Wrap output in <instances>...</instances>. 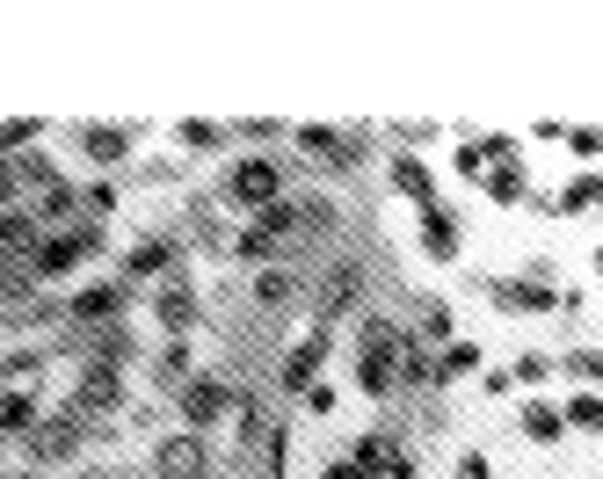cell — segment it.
Masks as SVG:
<instances>
[{
    "label": "cell",
    "mask_w": 603,
    "mask_h": 479,
    "mask_svg": "<svg viewBox=\"0 0 603 479\" xmlns=\"http://www.w3.org/2000/svg\"><path fill=\"white\" fill-rule=\"evenodd\" d=\"M225 407H233V393H225L219 377H197L190 393H182V414H190V422H197V428H211V422H219V414H225Z\"/></svg>",
    "instance_id": "cell-5"
},
{
    "label": "cell",
    "mask_w": 603,
    "mask_h": 479,
    "mask_svg": "<svg viewBox=\"0 0 603 479\" xmlns=\"http://www.w3.org/2000/svg\"><path fill=\"white\" fill-rule=\"evenodd\" d=\"M8 189H15V174H8V168H0V204H8Z\"/></svg>",
    "instance_id": "cell-35"
},
{
    "label": "cell",
    "mask_w": 603,
    "mask_h": 479,
    "mask_svg": "<svg viewBox=\"0 0 603 479\" xmlns=\"http://www.w3.org/2000/svg\"><path fill=\"white\" fill-rule=\"evenodd\" d=\"M552 371H560L552 356H517V371H509V377H517V385H546Z\"/></svg>",
    "instance_id": "cell-26"
},
{
    "label": "cell",
    "mask_w": 603,
    "mask_h": 479,
    "mask_svg": "<svg viewBox=\"0 0 603 479\" xmlns=\"http://www.w3.org/2000/svg\"><path fill=\"white\" fill-rule=\"evenodd\" d=\"M320 479H363V472H357V465H335V472H320Z\"/></svg>",
    "instance_id": "cell-34"
},
{
    "label": "cell",
    "mask_w": 603,
    "mask_h": 479,
    "mask_svg": "<svg viewBox=\"0 0 603 479\" xmlns=\"http://www.w3.org/2000/svg\"><path fill=\"white\" fill-rule=\"evenodd\" d=\"M30 428H36V400L8 393V400H0V436H30Z\"/></svg>",
    "instance_id": "cell-13"
},
{
    "label": "cell",
    "mask_w": 603,
    "mask_h": 479,
    "mask_svg": "<svg viewBox=\"0 0 603 479\" xmlns=\"http://www.w3.org/2000/svg\"><path fill=\"white\" fill-rule=\"evenodd\" d=\"M487 196H495V204H517V196H523V174L517 168H495V174H487Z\"/></svg>",
    "instance_id": "cell-24"
},
{
    "label": "cell",
    "mask_w": 603,
    "mask_h": 479,
    "mask_svg": "<svg viewBox=\"0 0 603 479\" xmlns=\"http://www.w3.org/2000/svg\"><path fill=\"white\" fill-rule=\"evenodd\" d=\"M596 276H603V247H596Z\"/></svg>",
    "instance_id": "cell-36"
},
{
    "label": "cell",
    "mask_w": 603,
    "mask_h": 479,
    "mask_svg": "<svg viewBox=\"0 0 603 479\" xmlns=\"http://www.w3.org/2000/svg\"><path fill=\"white\" fill-rule=\"evenodd\" d=\"M298 146H306V153H320V160H349V146H342V131H298Z\"/></svg>",
    "instance_id": "cell-20"
},
{
    "label": "cell",
    "mask_w": 603,
    "mask_h": 479,
    "mask_svg": "<svg viewBox=\"0 0 603 479\" xmlns=\"http://www.w3.org/2000/svg\"><path fill=\"white\" fill-rule=\"evenodd\" d=\"M320 363H328V334L313 327L306 342H298L292 356H284V393H298V400H306L313 385H320Z\"/></svg>",
    "instance_id": "cell-4"
},
{
    "label": "cell",
    "mask_w": 603,
    "mask_h": 479,
    "mask_svg": "<svg viewBox=\"0 0 603 479\" xmlns=\"http://www.w3.org/2000/svg\"><path fill=\"white\" fill-rule=\"evenodd\" d=\"M517 428L531 436V444H560V428H568V414H560V407H546V400H523Z\"/></svg>",
    "instance_id": "cell-9"
},
{
    "label": "cell",
    "mask_w": 603,
    "mask_h": 479,
    "mask_svg": "<svg viewBox=\"0 0 603 479\" xmlns=\"http://www.w3.org/2000/svg\"><path fill=\"white\" fill-rule=\"evenodd\" d=\"M458 479H495V465H487V450H466V458H458Z\"/></svg>",
    "instance_id": "cell-32"
},
{
    "label": "cell",
    "mask_w": 603,
    "mask_h": 479,
    "mask_svg": "<svg viewBox=\"0 0 603 479\" xmlns=\"http://www.w3.org/2000/svg\"><path fill=\"white\" fill-rule=\"evenodd\" d=\"M466 371H480V349H473V342H451L444 363H436V377H466Z\"/></svg>",
    "instance_id": "cell-21"
},
{
    "label": "cell",
    "mask_w": 603,
    "mask_h": 479,
    "mask_svg": "<svg viewBox=\"0 0 603 479\" xmlns=\"http://www.w3.org/2000/svg\"><path fill=\"white\" fill-rule=\"evenodd\" d=\"M174 138H182V146H197V153H211V146H219V124H182V131H174Z\"/></svg>",
    "instance_id": "cell-27"
},
{
    "label": "cell",
    "mask_w": 603,
    "mask_h": 479,
    "mask_svg": "<svg viewBox=\"0 0 603 479\" xmlns=\"http://www.w3.org/2000/svg\"><path fill=\"white\" fill-rule=\"evenodd\" d=\"M168 262H174L168 240H138L131 255H124V284H154V276H168Z\"/></svg>",
    "instance_id": "cell-6"
},
{
    "label": "cell",
    "mask_w": 603,
    "mask_h": 479,
    "mask_svg": "<svg viewBox=\"0 0 603 479\" xmlns=\"http://www.w3.org/2000/svg\"><path fill=\"white\" fill-rule=\"evenodd\" d=\"M255 291H262V298H269V306H276V298L292 291V276H284V269H262V284H255Z\"/></svg>",
    "instance_id": "cell-33"
},
{
    "label": "cell",
    "mask_w": 603,
    "mask_h": 479,
    "mask_svg": "<svg viewBox=\"0 0 603 479\" xmlns=\"http://www.w3.org/2000/svg\"><path fill=\"white\" fill-rule=\"evenodd\" d=\"M87 407H117V377L95 371V385H87Z\"/></svg>",
    "instance_id": "cell-30"
},
{
    "label": "cell",
    "mask_w": 603,
    "mask_h": 479,
    "mask_svg": "<svg viewBox=\"0 0 603 479\" xmlns=\"http://www.w3.org/2000/svg\"><path fill=\"white\" fill-rule=\"evenodd\" d=\"M30 240H36L30 211H8V219H0V255H15V247H30Z\"/></svg>",
    "instance_id": "cell-18"
},
{
    "label": "cell",
    "mask_w": 603,
    "mask_h": 479,
    "mask_svg": "<svg viewBox=\"0 0 603 479\" xmlns=\"http://www.w3.org/2000/svg\"><path fill=\"white\" fill-rule=\"evenodd\" d=\"M81 204H87V219H109V211H117V189H109V182H95V189L81 196Z\"/></svg>",
    "instance_id": "cell-29"
},
{
    "label": "cell",
    "mask_w": 603,
    "mask_h": 479,
    "mask_svg": "<svg viewBox=\"0 0 603 479\" xmlns=\"http://www.w3.org/2000/svg\"><path fill=\"white\" fill-rule=\"evenodd\" d=\"M95 247H103V233H95V225H87V233H59V240H44V247H36V276H73L87 255H95Z\"/></svg>",
    "instance_id": "cell-2"
},
{
    "label": "cell",
    "mask_w": 603,
    "mask_h": 479,
    "mask_svg": "<svg viewBox=\"0 0 603 479\" xmlns=\"http://www.w3.org/2000/svg\"><path fill=\"white\" fill-rule=\"evenodd\" d=\"M422 247H430V262H451V255H458V219H451L444 204L422 211Z\"/></svg>",
    "instance_id": "cell-7"
},
{
    "label": "cell",
    "mask_w": 603,
    "mask_h": 479,
    "mask_svg": "<svg viewBox=\"0 0 603 479\" xmlns=\"http://www.w3.org/2000/svg\"><path fill=\"white\" fill-rule=\"evenodd\" d=\"M81 153L109 168V160H124V131H109V124H87V131H81Z\"/></svg>",
    "instance_id": "cell-14"
},
{
    "label": "cell",
    "mask_w": 603,
    "mask_h": 479,
    "mask_svg": "<svg viewBox=\"0 0 603 479\" xmlns=\"http://www.w3.org/2000/svg\"><path fill=\"white\" fill-rule=\"evenodd\" d=\"M117 284H87V291H73V320H109L117 312Z\"/></svg>",
    "instance_id": "cell-10"
},
{
    "label": "cell",
    "mask_w": 603,
    "mask_h": 479,
    "mask_svg": "<svg viewBox=\"0 0 603 479\" xmlns=\"http://www.w3.org/2000/svg\"><path fill=\"white\" fill-rule=\"evenodd\" d=\"M190 312H197V291H190V284H168V291H160V327H168V334H182V327H190Z\"/></svg>",
    "instance_id": "cell-11"
},
{
    "label": "cell",
    "mask_w": 603,
    "mask_h": 479,
    "mask_svg": "<svg viewBox=\"0 0 603 479\" xmlns=\"http://www.w3.org/2000/svg\"><path fill=\"white\" fill-rule=\"evenodd\" d=\"M225 196H233L241 211H269L276 204V168H269V160H241L233 182H225Z\"/></svg>",
    "instance_id": "cell-3"
},
{
    "label": "cell",
    "mask_w": 603,
    "mask_h": 479,
    "mask_svg": "<svg viewBox=\"0 0 603 479\" xmlns=\"http://www.w3.org/2000/svg\"><path fill=\"white\" fill-rule=\"evenodd\" d=\"M501 306H523V312H546L552 306V284H495Z\"/></svg>",
    "instance_id": "cell-17"
},
{
    "label": "cell",
    "mask_w": 603,
    "mask_h": 479,
    "mask_svg": "<svg viewBox=\"0 0 603 479\" xmlns=\"http://www.w3.org/2000/svg\"><path fill=\"white\" fill-rule=\"evenodd\" d=\"M393 189H400V196H414V204H422V211L436 204V174L422 168V160H414V153H400V160H393Z\"/></svg>",
    "instance_id": "cell-8"
},
{
    "label": "cell",
    "mask_w": 603,
    "mask_h": 479,
    "mask_svg": "<svg viewBox=\"0 0 603 479\" xmlns=\"http://www.w3.org/2000/svg\"><path fill=\"white\" fill-rule=\"evenodd\" d=\"M487 138H466V146H458V174H466V182H487Z\"/></svg>",
    "instance_id": "cell-22"
},
{
    "label": "cell",
    "mask_w": 603,
    "mask_h": 479,
    "mask_svg": "<svg viewBox=\"0 0 603 479\" xmlns=\"http://www.w3.org/2000/svg\"><path fill=\"white\" fill-rule=\"evenodd\" d=\"M197 465H204V444H197V436H174V444L160 450V472H168V479H190Z\"/></svg>",
    "instance_id": "cell-12"
},
{
    "label": "cell",
    "mask_w": 603,
    "mask_h": 479,
    "mask_svg": "<svg viewBox=\"0 0 603 479\" xmlns=\"http://www.w3.org/2000/svg\"><path fill=\"white\" fill-rule=\"evenodd\" d=\"M568 146H574V160H596L603 153V131H568Z\"/></svg>",
    "instance_id": "cell-31"
},
{
    "label": "cell",
    "mask_w": 603,
    "mask_h": 479,
    "mask_svg": "<svg viewBox=\"0 0 603 479\" xmlns=\"http://www.w3.org/2000/svg\"><path fill=\"white\" fill-rule=\"evenodd\" d=\"M568 428H603V393H582L568 407Z\"/></svg>",
    "instance_id": "cell-25"
},
{
    "label": "cell",
    "mask_w": 603,
    "mask_h": 479,
    "mask_svg": "<svg viewBox=\"0 0 603 479\" xmlns=\"http://www.w3.org/2000/svg\"><path fill=\"white\" fill-rule=\"evenodd\" d=\"M400 349H408V342H400L393 320H371V327H363V349H357V385H363V400H385L400 385V363H393Z\"/></svg>",
    "instance_id": "cell-1"
},
{
    "label": "cell",
    "mask_w": 603,
    "mask_h": 479,
    "mask_svg": "<svg viewBox=\"0 0 603 479\" xmlns=\"http://www.w3.org/2000/svg\"><path fill=\"white\" fill-rule=\"evenodd\" d=\"M589 204H603V189H596V174H582V182H568V196L552 211H589Z\"/></svg>",
    "instance_id": "cell-23"
},
{
    "label": "cell",
    "mask_w": 603,
    "mask_h": 479,
    "mask_svg": "<svg viewBox=\"0 0 603 479\" xmlns=\"http://www.w3.org/2000/svg\"><path fill=\"white\" fill-rule=\"evenodd\" d=\"M30 444H36V458H66V450H73V422H36Z\"/></svg>",
    "instance_id": "cell-15"
},
{
    "label": "cell",
    "mask_w": 603,
    "mask_h": 479,
    "mask_svg": "<svg viewBox=\"0 0 603 479\" xmlns=\"http://www.w3.org/2000/svg\"><path fill=\"white\" fill-rule=\"evenodd\" d=\"M349 465H357V472H379V465H385V436H363V444H357V458H349Z\"/></svg>",
    "instance_id": "cell-28"
},
{
    "label": "cell",
    "mask_w": 603,
    "mask_h": 479,
    "mask_svg": "<svg viewBox=\"0 0 603 479\" xmlns=\"http://www.w3.org/2000/svg\"><path fill=\"white\" fill-rule=\"evenodd\" d=\"M451 334H458V312H451L444 298H430V306H422V342H444L451 349Z\"/></svg>",
    "instance_id": "cell-16"
},
{
    "label": "cell",
    "mask_w": 603,
    "mask_h": 479,
    "mask_svg": "<svg viewBox=\"0 0 603 479\" xmlns=\"http://www.w3.org/2000/svg\"><path fill=\"white\" fill-rule=\"evenodd\" d=\"M30 479H36V472H30Z\"/></svg>",
    "instance_id": "cell-37"
},
{
    "label": "cell",
    "mask_w": 603,
    "mask_h": 479,
    "mask_svg": "<svg viewBox=\"0 0 603 479\" xmlns=\"http://www.w3.org/2000/svg\"><path fill=\"white\" fill-rule=\"evenodd\" d=\"M560 371L582 377V385H603V349H574V356H560Z\"/></svg>",
    "instance_id": "cell-19"
}]
</instances>
